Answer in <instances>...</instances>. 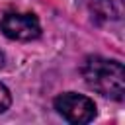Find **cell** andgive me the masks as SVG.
<instances>
[{"instance_id":"obj_1","label":"cell","mask_w":125,"mask_h":125,"mask_svg":"<svg viewBox=\"0 0 125 125\" xmlns=\"http://www.w3.org/2000/svg\"><path fill=\"white\" fill-rule=\"evenodd\" d=\"M80 72L90 90L115 102L125 98V70L119 61L90 55L82 61Z\"/></svg>"},{"instance_id":"obj_2","label":"cell","mask_w":125,"mask_h":125,"mask_svg":"<svg viewBox=\"0 0 125 125\" xmlns=\"http://www.w3.org/2000/svg\"><path fill=\"white\" fill-rule=\"evenodd\" d=\"M55 109L59 115H62L68 123H90L96 117V104L82 94L76 92H64L55 98Z\"/></svg>"},{"instance_id":"obj_3","label":"cell","mask_w":125,"mask_h":125,"mask_svg":"<svg viewBox=\"0 0 125 125\" xmlns=\"http://www.w3.org/2000/svg\"><path fill=\"white\" fill-rule=\"evenodd\" d=\"M0 31L14 41H33L41 35V23L31 12H8L0 20Z\"/></svg>"},{"instance_id":"obj_4","label":"cell","mask_w":125,"mask_h":125,"mask_svg":"<svg viewBox=\"0 0 125 125\" xmlns=\"http://www.w3.org/2000/svg\"><path fill=\"white\" fill-rule=\"evenodd\" d=\"M88 14L100 25L117 23L123 18V0H84Z\"/></svg>"},{"instance_id":"obj_5","label":"cell","mask_w":125,"mask_h":125,"mask_svg":"<svg viewBox=\"0 0 125 125\" xmlns=\"http://www.w3.org/2000/svg\"><path fill=\"white\" fill-rule=\"evenodd\" d=\"M12 105V96H10V90L0 82V113H4L8 107Z\"/></svg>"},{"instance_id":"obj_6","label":"cell","mask_w":125,"mask_h":125,"mask_svg":"<svg viewBox=\"0 0 125 125\" xmlns=\"http://www.w3.org/2000/svg\"><path fill=\"white\" fill-rule=\"evenodd\" d=\"M2 66H4V53L0 51V68H2Z\"/></svg>"}]
</instances>
